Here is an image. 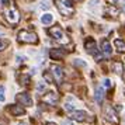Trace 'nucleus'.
Masks as SVG:
<instances>
[{"label": "nucleus", "mask_w": 125, "mask_h": 125, "mask_svg": "<svg viewBox=\"0 0 125 125\" xmlns=\"http://www.w3.org/2000/svg\"><path fill=\"white\" fill-rule=\"evenodd\" d=\"M6 100V96H4V87L0 86V101H4Z\"/></svg>", "instance_id": "412c9836"}, {"label": "nucleus", "mask_w": 125, "mask_h": 125, "mask_svg": "<svg viewBox=\"0 0 125 125\" xmlns=\"http://www.w3.org/2000/svg\"><path fill=\"white\" fill-rule=\"evenodd\" d=\"M104 118L107 119L108 122H111V124H118L119 119H118V115H117V111L111 107H107L105 108V111H104Z\"/></svg>", "instance_id": "423d86ee"}, {"label": "nucleus", "mask_w": 125, "mask_h": 125, "mask_svg": "<svg viewBox=\"0 0 125 125\" xmlns=\"http://www.w3.org/2000/svg\"><path fill=\"white\" fill-rule=\"evenodd\" d=\"M65 56V52L61 51V49H51L49 51V58L53 59V61H56V59H61V58Z\"/></svg>", "instance_id": "ddd939ff"}, {"label": "nucleus", "mask_w": 125, "mask_h": 125, "mask_svg": "<svg viewBox=\"0 0 125 125\" xmlns=\"http://www.w3.org/2000/svg\"><path fill=\"white\" fill-rule=\"evenodd\" d=\"M52 21H53V16H52L51 13H45V14L41 17V23L45 24V25H49Z\"/></svg>", "instance_id": "2eb2a0df"}, {"label": "nucleus", "mask_w": 125, "mask_h": 125, "mask_svg": "<svg viewBox=\"0 0 125 125\" xmlns=\"http://www.w3.org/2000/svg\"><path fill=\"white\" fill-rule=\"evenodd\" d=\"M4 16H6L7 21H9L10 24H13V25L20 21V13H18V10L16 9V7H10V9L4 13Z\"/></svg>", "instance_id": "20e7f679"}, {"label": "nucleus", "mask_w": 125, "mask_h": 125, "mask_svg": "<svg viewBox=\"0 0 125 125\" xmlns=\"http://www.w3.org/2000/svg\"><path fill=\"white\" fill-rule=\"evenodd\" d=\"M94 100L98 105H101L103 104V100H104V90H103V87H96V90H94Z\"/></svg>", "instance_id": "9d476101"}, {"label": "nucleus", "mask_w": 125, "mask_h": 125, "mask_svg": "<svg viewBox=\"0 0 125 125\" xmlns=\"http://www.w3.org/2000/svg\"><path fill=\"white\" fill-rule=\"evenodd\" d=\"M16 61H17V63H23L24 61H25V56H21V55H17V56H16Z\"/></svg>", "instance_id": "a878e982"}, {"label": "nucleus", "mask_w": 125, "mask_h": 125, "mask_svg": "<svg viewBox=\"0 0 125 125\" xmlns=\"http://www.w3.org/2000/svg\"><path fill=\"white\" fill-rule=\"evenodd\" d=\"M44 101L45 103H49V104H55L58 101V94L55 91H49L44 96Z\"/></svg>", "instance_id": "f8f14e48"}, {"label": "nucleus", "mask_w": 125, "mask_h": 125, "mask_svg": "<svg viewBox=\"0 0 125 125\" xmlns=\"http://www.w3.org/2000/svg\"><path fill=\"white\" fill-rule=\"evenodd\" d=\"M41 9H44V10H46V9H49V6H48V3L46 1H41Z\"/></svg>", "instance_id": "cd10ccee"}, {"label": "nucleus", "mask_w": 125, "mask_h": 125, "mask_svg": "<svg viewBox=\"0 0 125 125\" xmlns=\"http://www.w3.org/2000/svg\"><path fill=\"white\" fill-rule=\"evenodd\" d=\"M107 13H110V14H111L113 17H117L119 11L117 10V7H114V6H110V7L107 9Z\"/></svg>", "instance_id": "a211bd4d"}, {"label": "nucleus", "mask_w": 125, "mask_h": 125, "mask_svg": "<svg viewBox=\"0 0 125 125\" xmlns=\"http://www.w3.org/2000/svg\"><path fill=\"white\" fill-rule=\"evenodd\" d=\"M101 52H103V55H105V56H110V55L113 53L111 45H110V42H108L107 40L101 41Z\"/></svg>", "instance_id": "9b49d317"}, {"label": "nucleus", "mask_w": 125, "mask_h": 125, "mask_svg": "<svg viewBox=\"0 0 125 125\" xmlns=\"http://www.w3.org/2000/svg\"><path fill=\"white\" fill-rule=\"evenodd\" d=\"M49 69L52 70V77L55 79V82H56L58 84H62L63 82V76H65V73H63V69L59 66V65H51L49 66Z\"/></svg>", "instance_id": "39448f33"}, {"label": "nucleus", "mask_w": 125, "mask_h": 125, "mask_svg": "<svg viewBox=\"0 0 125 125\" xmlns=\"http://www.w3.org/2000/svg\"><path fill=\"white\" fill-rule=\"evenodd\" d=\"M18 41L25 42V44H37L38 42V35L35 32L27 31V30H21L18 32Z\"/></svg>", "instance_id": "7ed1b4c3"}, {"label": "nucleus", "mask_w": 125, "mask_h": 125, "mask_svg": "<svg viewBox=\"0 0 125 125\" xmlns=\"http://www.w3.org/2000/svg\"><path fill=\"white\" fill-rule=\"evenodd\" d=\"M16 98H17L18 103H21L25 107H31L32 105V98H31V96H30L28 93H20Z\"/></svg>", "instance_id": "6e6552de"}, {"label": "nucleus", "mask_w": 125, "mask_h": 125, "mask_svg": "<svg viewBox=\"0 0 125 125\" xmlns=\"http://www.w3.org/2000/svg\"><path fill=\"white\" fill-rule=\"evenodd\" d=\"M17 125H27V124H24V122H18Z\"/></svg>", "instance_id": "72a5a7b5"}, {"label": "nucleus", "mask_w": 125, "mask_h": 125, "mask_svg": "<svg viewBox=\"0 0 125 125\" xmlns=\"http://www.w3.org/2000/svg\"><path fill=\"white\" fill-rule=\"evenodd\" d=\"M48 34L51 35L53 40L59 41L61 44H68L69 40L68 37H66V34H65V31H63L59 25H55V27H51V28L48 30Z\"/></svg>", "instance_id": "f03ea898"}, {"label": "nucleus", "mask_w": 125, "mask_h": 125, "mask_svg": "<svg viewBox=\"0 0 125 125\" xmlns=\"http://www.w3.org/2000/svg\"><path fill=\"white\" fill-rule=\"evenodd\" d=\"M44 79H45L46 83H53V77H52V74L48 73V72H44Z\"/></svg>", "instance_id": "6ab92c4d"}, {"label": "nucleus", "mask_w": 125, "mask_h": 125, "mask_svg": "<svg viewBox=\"0 0 125 125\" xmlns=\"http://www.w3.org/2000/svg\"><path fill=\"white\" fill-rule=\"evenodd\" d=\"M10 0H0V7H6V6H10Z\"/></svg>", "instance_id": "b1692460"}, {"label": "nucleus", "mask_w": 125, "mask_h": 125, "mask_svg": "<svg viewBox=\"0 0 125 125\" xmlns=\"http://www.w3.org/2000/svg\"><path fill=\"white\" fill-rule=\"evenodd\" d=\"M124 4H125V3H124ZM124 10H125V6H124Z\"/></svg>", "instance_id": "f704fd0d"}, {"label": "nucleus", "mask_w": 125, "mask_h": 125, "mask_svg": "<svg viewBox=\"0 0 125 125\" xmlns=\"http://www.w3.org/2000/svg\"><path fill=\"white\" fill-rule=\"evenodd\" d=\"M76 1H80V0H76Z\"/></svg>", "instance_id": "c9c22d12"}, {"label": "nucleus", "mask_w": 125, "mask_h": 125, "mask_svg": "<svg viewBox=\"0 0 125 125\" xmlns=\"http://www.w3.org/2000/svg\"><path fill=\"white\" fill-rule=\"evenodd\" d=\"M113 69H114V72L118 74V76H122L124 68H122V63H121V62H114L113 63Z\"/></svg>", "instance_id": "f3484780"}, {"label": "nucleus", "mask_w": 125, "mask_h": 125, "mask_svg": "<svg viewBox=\"0 0 125 125\" xmlns=\"http://www.w3.org/2000/svg\"><path fill=\"white\" fill-rule=\"evenodd\" d=\"M3 34H4V31H3V30H0V37H1Z\"/></svg>", "instance_id": "2f4dec72"}, {"label": "nucleus", "mask_w": 125, "mask_h": 125, "mask_svg": "<svg viewBox=\"0 0 125 125\" xmlns=\"http://www.w3.org/2000/svg\"><path fill=\"white\" fill-rule=\"evenodd\" d=\"M74 63H76V65H79V66H83V68L86 66V62H80V59H76V62H74Z\"/></svg>", "instance_id": "c85d7f7f"}, {"label": "nucleus", "mask_w": 125, "mask_h": 125, "mask_svg": "<svg viewBox=\"0 0 125 125\" xmlns=\"http://www.w3.org/2000/svg\"><path fill=\"white\" fill-rule=\"evenodd\" d=\"M61 125H73V122H72V119H69V121H63Z\"/></svg>", "instance_id": "c756f323"}, {"label": "nucleus", "mask_w": 125, "mask_h": 125, "mask_svg": "<svg viewBox=\"0 0 125 125\" xmlns=\"http://www.w3.org/2000/svg\"><path fill=\"white\" fill-rule=\"evenodd\" d=\"M114 45H115V48H117V51L119 53H124L125 52V42L122 40H115L114 41Z\"/></svg>", "instance_id": "dca6fc26"}, {"label": "nucleus", "mask_w": 125, "mask_h": 125, "mask_svg": "<svg viewBox=\"0 0 125 125\" xmlns=\"http://www.w3.org/2000/svg\"><path fill=\"white\" fill-rule=\"evenodd\" d=\"M65 110H66V111H69V113H73L74 111V105H72V104H65Z\"/></svg>", "instance_id": "5701e85b"}, {"label": "nucleus", "mask_w": 125, "mask_h": 125, "mask_svg": "<svg viewBox=\"0 0 125 125\" xmlns=\"http://www.w3.org/2000/svg\"><path fill=\"white\" fill-rule=\"evenodd\" d=\"M48 125H56L55 122H48Z\"/></svg>", "instance_id": "473e14b6"}, {"label": "nucleus", "mask_w": 125, "mask_h": 125, "mask_svg": "<svg viewBox=\"0 0 125 125\" xmlns=\"http://www.w3.org/2000/svg\"><path fill=\"white\" fill-rule=\"evenodd\" d=\"M104 87L105 89H110L111 87V80L110 79H104Z\"/></svg>", "instance_id": "bb28decb"}, {"label": "nucleus", "mask_w": 125, "mask_h": 125, "mask_svg": "<svg viewBox=\"0 0 125 125\" xmlns=\"http://www.w3.org/2000/svg\"><path fill=\"white\" fill-rule=\"evenodd\" d=\"M9 111H10L13 115H23V114L25 113V111H24V108L18 107V105H10Z\"/></svg>", "instance_id": "4468645a"}, {"label": "nucleus", "mask_w": 125, "mask_h": 125, "mask_svg": "<svg viewBox=\"0 0 125 125\" xmlns=\"http://www.w3.org/2000/svg\"><path fill=\"white\" fill-rule=\"evenodd\" d=\"M28 80H30V77H28V76H25V74L20 77V82H21V84H28Z\"/></svg>", "instance_id": "4be33fe9"}, {"label": "nucleus", "mask_w": 125, "mask_h": 125, "mask_svg": "<svg viewBox=\"0 0 125 125\" xmlns=\"http://www.w3.org/2000/svg\"><path fill=\"white\" fill-rule=\"evenodd\" d=\"M87 117V113L83 111V110H74L73 113H70V119H73V121H77V122H83Z\"/></svg>", "instance_id": "1a4fd4ad"}, {"label": "nucleus", "mask_w": 125, "mask_h": 125, "mask_svg": "<svg viewBox=\"0 0 125 125\" xmlns=\"http://www.w3.org/2000/svg\"><path fill=\"white\" fill-rule=\"evenodd\" d=\"M55 4H56L59 13L62 16H65V17H70L74 11L72 0H55Z\"/></svg>", "instance_id": "f257e3e1"}, {"label": "nucleus", "mask_w": 125, "mask_h": 125, "mask_svg": "<svg viewBox=\"0 0 125 125\" xmlns=\"http://www.w3.org/2000/svg\"><path fill=\"white\" fill-rule=\"evenodd\" d=\"M108 1H110V4H111V6H114V4H117V3H118V0H108Z\"/></svg>", "instance_id": "7c9ffc66"}, {"label": "nucleus", "mask_w": 125, "mask_h": 125, "mask_svg": "<svg viewBox=\"0 0 125 125\" xmlns=\"http://www.w3.org/2000/svg\"><path fill=\"white\" fill-rule=\"evenodd\" d=\"M84 48H86V51L89 52L90 55H93V56H96L97 53H98L96 41L93 40V38H87V40L84 41Z\"/></svg>", "instance_id": "0eeeda50"}, {"label": "nucleus", "mask_w": 125, "mask_h": 125, "mask_svg": "<svg viewBox=\"0 0 125 125\" xmlns=\"http://www.w3.org/2000/svg\"><path fill=\"white\" fill-rule=\"evenodd\" d=\"M7 45H9V41H4V40H0V51L6 49Z\"/></svg>", "instance_id": "aec40b11"}, {"label": "nucleus", "mask_w": 125, "mask_h": 125, "mask_svg": "<svg viewBox=\"0 0 125 125\" xmlns=\"http://www.w3.org/2000/svg\"><path fill=\"white\" fill-rule=\"evenodd\" d=\"M37 90L40 91V93H42V91H45V83H40V84L37 86Z\"/></svg>", "instance_id": "393cba45"}]
</instances>
